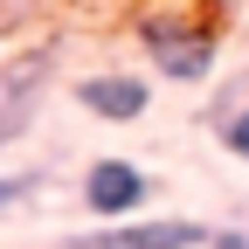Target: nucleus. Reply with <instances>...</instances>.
<instances>
[{
	"mask_svg": "<svg viewBox=\"0 0 249 249\" xmlns=\"http://www.w3.org/2000/svg\"><path fill=\"white\" fill-rule=\"evenodd\" d=\"M49 76H55V49H49V42H42V49H21V55L0 62V152H7L28 124H35Z\"/></svg>",
	"mask_w": 249,
	"mask_h": 249,
	"instance_id": "nucleus-1",
	"label": "nucleus"
},
{
	"mask_svg": "<svg viewBox=\"0 0 249 249\" xmlns=\"http://www.w3.org/2000/svg\"><path fill=\"white\" fill-rule=\"evenodd\" d=\"M139 42L152 70L173 83H208L214 76V28H180V21H139Z\"/></svg>",
	"mask_w": 249,
	"mask_h": 249,
	"instance_id": "nucleus-2",
	"label": "nucleus"
},
{
	"mask_svg": "<svg viewBox=\"0 0 249 249\" xmlns=\"http://www.w3.org/2000/svg\"><path fill=\"white\" fill-rule=\"evenodd\" d=\"M208 235L214 229H201V222H187V214H160V222H111V229H83V235H70L62 249H208Z\"/></svg>",
	"mask_w": 249,
	"mask_h": 249,
	"instance_id": "nucleus-3",
	"label": "nucleus"
},
{
	"mask_svg": "<svg viewBox=\"0 0 249 249\" xmlns=\"http://www.w3.org/2000/svg\"><path fill=\"white\" fill-rule=\"evenodd\" d=\"M145 194H152V180L132 160H97L83 173V208L97 214V222H132V214L145 208Z\"/></svg>",
	"mask_w": 249,
	"mask_h": 249,
	"instance_id": "nucleus-4",
	"label": "nucleus"
},
{
	"mask_svg": "<svg viewBox=\"0 0 249 249\" xmlns=\"http://www.w3.org/2000/svg\"><path fill=\"white\" fill-rule=\"evenodd\" d=\"M76 104L90 118H104V124H132V118H145L152 90H145V76H83L76 83Z\"/></svg>",
	"mask_w": 249,
	"mask_h": 249,
	"instance_id": "nucleus-5",
	"label": "nucleus"
},
{
	"mask_svg": "<svg viewBox=\"0 0 249 249\" xmlns=\"http://www.w3.org/2000/svg\"><path fill=\"white\" fill-rule=\"evenodd\" d=\"M42 187H49V173H42V166H28V173H0V214L28 208V201L42 194Z\"/></svg>",
	"mask_w": 249,
	"mask_h": 249,
	"instance_id": "nucleus-6",
	"label": "nucleus"
},
{
	"mask_svg": "<svg viewBox=\"0 0 249 249\" xmlns=\"http://www.w3.org/2000/svg\"><path fill=\"white\" fill-rule=\"evenodd\" d=\"M214 139H222L235 160H249V104H235V111H222V118H214Z\"/></svg>",
	"mask_w": 249,
	"mask_h": 249,
	"instance_id": "nucleus-7",
	"label": "nucleus"
},
{
	"mask_svg": "<svg viewBox=\"0 0 249 249\" xmlns=\"http://www.w3.org/2000/svg\"><path fill=\"white\" fill-rule=\"evenodd\" d=\"M208 249H249V235H242V229H214V235H208Z\"/></svg>",
	"mask_w": 249,
	"mask_h": 249,
	"instance_id": "nucleus-8",
	"label": "nucleus"
}]
</instances>
